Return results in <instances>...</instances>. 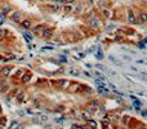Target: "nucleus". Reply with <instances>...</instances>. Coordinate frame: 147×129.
I'll list each match as a JSON object with an SVG mask.
<instances>
[{
	"label": "nucleus",
	"instance_id": "f257e3e1",
	"mask_svg": "<svg viewBox=\"0 0 147 129\" xmlns=\"http://www.w3.org/2000/svg\"><path fill=\"white\" fill-rule=\"evenodd\" d=\"M9 17H10V21L16 22V23H21L25 20V13L22 11H12Z\"/></svg>",
	"mask_w": 147,
	"mask_h": 129
},
{
	"label": "nucleus",
	"instance_id": "f03ea898",
	"mask_svg": "<svg viewBox=\"0 0 147 129\" xmlns=\"http://www.w3.org/2000/svg\"><path fill=\"white\" fill-rule=\"evenodd\" d=\"M44 29H45L44 25H36L34 27H31L30 31L32 32L35 36H40V38H41V36H43V32H44Z\"/></svg>",
	"mask_w": 147,
	"mask_h": 129
},
{
	"label": "nucleus",
	"instance_id": "7ed1b4c3",
	"mask_svg": "<svg viewBox=\"0 0 147 129\" xmlns=\"http://www.w3.org/2000/svg\"><path fill=\"white\" fill-rule=\"evenodd\" d=\"M89 27H90V29H99V27L101 26H102V22H101V20H99V18L98 17H92L90 18V20H89Z\"/></svg>",
	"mask_w": 147,
	"mask_h": 129
},
{
	"label": "nucleus",
	"instance_id": "20e7f679",
	"mask_svg": "<svg viewBox=\"0 0 147 129\" xmlns=\"http://www.w3.org/2000/svg\"><path fill=\"white\" fill-rule=\"evenodd\" d=\"M84 88H85V86L81 85V84H79V83L71 81L70 85L67 86V90H68V92H81V89H84Z\"/></svg>",
	"mask_w": 147,
	"mask_h": 129
},
{
	"label": "nucleus",
	"instance_id": "39448f33",
	"mask_svg": "<svg viewBox=\"0 0 147 129\" xmlns=\"http://www.w3.org/2000/svg\"><path fill=\"white\" fill-rule=\"evenodd\" d=\"M26 98H27V93L25 90H20L18 93L16 94V97H14V99L17 101L18 103H23V102H26Z\"/></svg>",
	"mask_w": 147,
	"mask_h": 129
},
{
	"label": "nucleus",
	"instance_id": "423d86ee",
	"mask_svg": "<svg viewBox=\"0 0 147 129\" xmlns=\"http://www.w3.org/2000/svg\"><path fill=\"white\" fill-rule=\"evenodd\" d=\"M70 83L71 81H68V80H66V79H58V80H56V86L57 88H59V89H66L68 85H70Z\"/></svg>",
	"mask_w": 147,
	"mask_h": 129
},
{
	"label": "nucleus",
	"instance_id": "0eeeda50",
	"mask_svg": "<svg viewBox=\"0 0 147 129\" xmlns=\"http://www.w3.org/2000/svg\"><path fill=\"white\" fill-rule=\"evenodd\" d=\"M53 34H54V30H53V29L45 27V29H44V32H43V36H41V38L45 39V40H49V39L53 38Z\"/></svg>",
	"mask_w": 147,
	"mask_h": 129
},
{
	"label": "nucleus",
	"instance_id": "6e6552de",
	"mask_svg": "<svg viewBox=\"0 0 147 129\" xmlns=\"http://www.w3.org/2000/svg\"><path fill=\"white\" fill-rule=\"evenodd\" d=\"M20 26L23 30H30L31 27H32V22H31V20H29V18H25V20L20 23Z\"/></svg>",
	"mask_w": 147,
	"mask_h": 129
},
{
	"label": "nucleus",
	"instance_id": "1a4fd4ad",
	"mask_svg": "<svg viewBox=\"0 0 147 129\" xmlns=\"http://www.w3.org/2000/svg\"><path fill=\"white\" fill-rule=\"evenodd\" d=\"M31 77H32V74H31V72H29V71H26L25 74H23V76H22L21 77V83H22V84H29V83H30V80H31Z\"/></svg>",
	"mask_w": 147,
	"mask_h": 129
},
{
	"label": "nucleus",
	"instance_id": "9d476101",
	"mask_svg": "<svg viewBox=\"0 0 147 129\" xmlns=\"http://www.w3.org/2000/svg\"><path fill=\"white\" fill-rule=\"evenodd\" d=\"M23 38H25V40L27 41V43L30 44L31 41H32V39H34V34H32V32H30V30H25Z\"/></svg>",
	"mask_w": 147,
	"mask_h": 129
},
{
	"label": "nucleus",
	"instance_id": "9b49d317",
	"mask_svg": "<svg viewBox=\"0 0 147 129\" xmlns=\"http://www.w3.org/2000/svg\"><path fill=\"white\" fill-rule=\"evenodd\" d=\"M12 11H13V8L9 5V4H4V5L1 7V13H3V14H5V16H9Z\"/></svg>",
	"mask_w": 147,
	"mask_h": 129
},
{
	"label": "nucleus",
	"instance_id": "f8f14e48",
	"mask_svg": "<svg viewBox=\"0 0 147 129\" xmlns=\"http://www.w3.org/2000/svg\"><path fill=\"white\" fill-rule=\"evenodd\" d=\"M10 72H12V67H9V66H5V67H3L1 70H0V75L5 77V76H8V75H9V74H10Z\"/></svg>",
	"mask_w": 147,
	"mask_h": 129
},
{
	"label": "nucleus",
	"instance_id": "ddd939ff",
	"mask_svg": "<svg viewBox=\"0 0 147 129\" xmlns=\"http://www.w3.org/2000/svg\"><path fill=\"white\" fill-rule=\"evenodd\" d=\"M72 12L75 13V14H80V13L84 12V5H83V4H77V5L74 7V11Z\"/></svg>",
	"mask_w": 147,
	"mask_h": 129
},
{
	"label": "nucleus",
	"instance_id": "4468645a",
	"mask_svg": "<svg viewBox=\"0 0 147 129\" xmlns=\"http://www.w3.org/2000/svg\"><path fill=\"white\" fill-rule=\"evenodd\" d=\"M138 22H139V23H146V22H147V13L146 12H141L139 13Z\"/></svg>",
	"mask_w": 147,
	"mask_h": 129
},
{
	"label": "nucleus",
	"instance_id": "2eb2a0df",
	"mask_svg": "<svg viewBox=\"0 0 147 129\" xmlns=\"http://www.w3.org/2000/svg\"><path fill=\"white\" fill-rule=\"evenodd\" d=\"M101 14L105 18H111V11L108 8H103V9H101Z\"/></svg>",
	"mask_w": 147,
	"mask_h": 129
},
{
	"label": "nucleus",
	"instance_id": "dca6fc26",
	"mask_svg": "<svg viewBox=\"0 0 147 129\" xmlns=\"http://www.w3.org/2000/svg\"><path fill=\"white\" fill-rule=\"evenodd\" d=\"M25 72H26V68H18V70L16 71V74H14V79H21Z\"/></svg>",
	"mask_w": 147,
	"mask_h": 129
},
{
	"label": "nucleus",
	"instance_id": "f3484780",
	"mask_svg": "<svg viewBox=\"0 0 147 129\" xmlns=\"http://www.w3.org/2000/svg\"><path fill=\"white\" fill-rule=\"evenodd\" d=\"M98 93H99V94H108L110 90H108L105 85H98Z\"/></svg>",
	"mask_w": 147,
	"mask_h": 129
},
{
	"label": "nucleus",
	"instance_id": "a211bd4d",
	"mask_svg": "<svg viewBox=\"0 0 147 129\" xmlns=\"http://www.w3.org/2000/svg\"><path fill=\"white\" fill-rule=\"evenodd\" d=\"M136 18H137V17H136V14H134L133 12H129V13H128V21H129L130 23H136V22H137Z\"/></svg>",
	"mask_w": 147,
	"mask_h": 129
},
{
	"label": "nucleus",
	"instance_id": "6ab92c4d",
	"mask_svg": "<svg viewBox=\"0 0 147 129\" xmlns=\"http://www.w3.org/2000/svg\"><path fill=\"white\" fill-rule=\"evenodd\" d=\"M63 11H65L66 14H68V13H71L74 11V7L70 5V4H65V7H63Z\"/></svg>",
	"mask_w": 147,
	"mask_h": 129
},
{
	"label": "nucleus",
	"instance_id": "aec40b11",
	"mask_svg": "<svg viewBox=\"0 0 147 129\" xmlns=\"http://www.w3.org/2000/svg\"><path fill=\"white\" fill-rule=\"evenodd\" d=\"M86 123H88V127L92 128V129H97V123H95L94 120H90V119H88L86 120Z\"/></svg>",
	"mask_w": 147,
	"mask_h": 129
},
{
	"label": "nucleus",
	"instance_id": "412c9836",
	"mask_svg": "<svg viewBox=\"0 0 147 129\" xmlns=\"http://www.w3.org/2000/svg\"><path fill=\"white\" fill-rule=\"evenodd\" d=\"M0 92H1L3 94H7L8 92H9V85H8V84L1 85V86H0Z\"/></svg>",
	"mask_w": 147,
	"mask_h": 129
},
{
	"label": "nucleus",
	"instance_id": "4be33fe9",
	"mask_svg": "<svg viewBox=\"0 0 147 129\" xmlns=\"http://www.w3.org/2000/svg\"><path fill=\"white\" fill-rule=\"evenodd\" d=\"M39 118H40V123H47L49 120V116H48V115H45V114H40Z\"/></svg>",
	"mask_w": 147,
	"mask_h": 129
},
{
	"label": "nucleus",
	"instance_id": "5701e85b",
	"mask_svg": "<svg viewBox=\"0 0 147 129\" xmlns=\"http://www.w3.org/2000/svg\"><path fill=\"white\" fill-rule=\"evenodd\" d=\"M20 90H21V89L18 88V86H17V88H12V89H10V93H9V96H10V97H16V94H17Z\"/></svg>",
	"mask_w": 147,
	"mask_h": 129
},
{
	"label": "nucleus",
	"instance_id": "b1692460",
	"mask_svg": "<svg viewBox=\"0 0 147 129\" xmlns=\"http://www.w3.org/2000/svg\"><path fill=\"white\" fill-rule=\"evenodd\" d=\"M32 105H34V107H40V106H41L40 99L39 98H34L32 99Z\"/></svg>",
	"mask_w": 147,
	"mask_h": 129
},
{
	"label": "nucleus",
	"instance_id": "393cba45",
	"mask_svg": "<svg viewBox=\"0 0 147 129\" xmlns=\"http://www.w3.org/2000/svg\"><path fill=\"white\" fill-rule=\"evenodd\" d=\"M68 74H70V75H72V76H77L80 72L77 71L76 68H71V70H68Z\"/></svg>",
	"mask_w": 147,
	"mask_h": 129
},
{
	"label": "nucleus",
	"instance_id": "a878e982",
	"mask_svg": "<svg viewBox=\"0 0 147 129\" xmlns=\"http://www.w3.org/2000/svg\"><path fill=\"white\" fill-rule=\"evenodd\" d=\"M5 125H7V118L1 116L0 118V127H5Z\"/></svg>",
	"mask_w": 147,
	"mask_h": 129
},
{
	"label": "nucleus",
	"instance_id": "bb28decb",
	"mask_svg": "<svg viewBox=\"0 0 147 129\" xmlns=\"http://www.w3.org/2000/svg\"><path fill=\"white\" fill-rule=\"evenodd\" d=\"M86 112H88L89 115H93L95 112V107H93V106H89L88 108H86Z\"/></svg>",
	"mask_w": 147,
	"mask_h": 129
},
{
	"label": "nucleus",
	"instance_id": "cd10ccee",
	"mask_svg": "<svg viewBox=\"0 0 147 129\" xmlns=\"http://www.w3.org/2000/svg\"><path fill=\"white\" fill-rule=\"evenodd\" d=\"M89 106H93V107H95V108H97L98 106H99V102H98V99H93V101H92V102H90V105H89Z\"/></svg>",
	"mask_w": 147,
	"mask_h": 129
},
{
	"label": "nucleus",
	"instance_id": "c85d7f7f",
	"mask_svg": "<svg viewBox=\"0 0 147 129\" xmlns=\"http://www.w3.org/2000/svg\"><path fill=\"white\" fill-rule=\"evenodd\" d=\"M98 7H101V9H103L105 5H106V0H98Z\"/></svg>",
	"mask_w": 147,
	"mask_h": 129
},
{
	"label": "nucleus",
	"instance_id": "c756f323",
	"mask_svg": "<svg viewBox=\"0 0 147 129\" xmlns=\"http://www.w3.org/2000/svg\"><path fill=\"white\" fill-rule=\"evenodd\" d=\"M102 125H103L105 128H107V127L110 125V121H108V119H107V118H105L103 120H102Z\"/></svg>",
	"mask_w": 147,
	"mask_h": 129
},
{
	"label": "nucleus",
	"instance_id": "7c9ffc66",
	"mask_svg": "<svg viewBox=\"0 0 147 129\" xmlns=\"http://www.w3.org/2000/svg\"><path fill=\"white\" fill-rule=\"evenodd\" d=\"M62 110H65V106H57L54 108V112H62Z\"/></svg>",
	"mask_w": 147,
	"mask_h": 129
},
{
	"label": "nucleus",
	"instance_id": "2f4dec72",
	"mask_svg": "<svg viewBox=\"0 0 147 129\" xmlns=\"http://www.w3.org/2000/svg\"><path fill=\"white\" fill-rule=\"evenodd\" d=\"M7 35V31L5 29H3V27H0V38H4V36Z\"/></svg>",
	"mask_w": 147,
	"mask_h": 129
},
{
	"label": "nucleus",
	"instance_id": "473e14b6",
	"mask_svg": "<svg viewBox=\"0 0 147 129\" xmlns=\"http://www.w3.org/2000/svg\"><path fill=\"white\" fill-rule=\"evenodd\" d=\"M54 121H56L57 124H61V123H63V121H65V116H61V118H57V119H56V120H54Z\"/></svg>",
	"mask_w": 147,
	"mask_h": 129
},
{
	"label": "nucleus",
	"instance_id": "72a5a7b5",
	"mask_svg": "<svg viewBox=\"0 0 147 129\" xmlns=\"http://www.w3.org/2000/svg\"><path fill=\"white\" fill-rule=\"evenodd\" d=\"M17 114H18V116H22V118H23V116H26V111H23V110H18V111H17Z\"/></svg>",
	"mask_w": 147,
	"mask_h": 129
},
{
	"label": "nucleus",
	"instance_id": "f704fd0d",
	"mask_svg": "<svg viewBox=\"0 0 147 129\" xmlns=\"http://www.w3.org/2000/svg\"><path fill=\"white\" fill-rule=\"evenodd\" d=\"M14 129H25V124H22V123H18L17 125L14 127Z\"/></svg>",
	"mask_w": 147,
	"mask_h": 129
},
{
	"label": "nucleus",
	"instance_id": "c9c22d12",
	"mask_svg": "<svg viewBox=\"0 0 147 129\" xmlns=\"http://www.w3.org/2000/svg\"><path fill=\"white\" fill-rule=\"evenodd\" d=\"M95 57H97L98 59H102V58H103V54H102V52H99V50H98V52L95 53Z\"/></svg>",
	"mask_w": 147,
	"mask_h": 129
},
{
	"label": "nucleus",
	"instance_id": "e433bc0d",
	"mask_svg": "<svg viewBox=\"0 0 147 129\" xmlns=\"http://www.w3.org/2000/svg\"><path fill=\"white\" fill-rule=\"evenodd\" d=\"M59 59H61V62L67 63V57H65V56H61V57H59Z\"/></svg>",
	"mask_w": 147,
	"mask_h": 129
},
{
	"label": "nucleus",
	"instance_id": "4c0bfd02",
	"mask_svg": "<svg viewBox=\"0 0 147 129\" xmlns=\"http://www.w3.org/2000/svg\"><path fill=\"white\" fill-rule=\"evenodd\" d=\"M57 4H66L67 3V0H54Z\"/></svg>",
	"mask_w": 147,
	"mask_h": 129
},
{
	"label": "nucleus",
	"instance_id": "58836bf2",
	"mask_svg": "<svg viewBox=\"0 0 147 129\" xmlns=\"http://www.w3.org/2000/svg\"><path fill=\"white\" fill-rule=\"evenodd\" d=\"M97 68H101L102 71H106V70H107V68L105 67V66H102V64H97Z\"/></svg>",
	"mask_w": 147,
	"mask_h": 129
},
{
	"label": "nucleus",
	"instance_id": "ea45409f",
	"mask_svg": "<svg viewBox=\"0 0 147 129\" xmlns=\"http://www.w3.org/2000/svg\"><path fill=\"white\" fill-rule=\"evenodd\" d=\"M26 114H27V115H32V116L35 115V112L32 111V110H26Z\"/></svg>",
	"mask_w": 147,
	"mask_h": 129
},
{
	"label": "nucleus",
	"instance_id": "a19ab883",
	"mask_svg": "<svg viewBox=\"0 0 147 129\" xmlns=\"http://www.w3.org/2000/svg\"><path fill=\"white\" fill-rule=\"evenodd\" d=\"M129 119H130V118L128 116V115H125V116L123 118V121H124V123H128V120H129Z\"/></svg>",
	"mask_w": 147,
	"mask_h": 129
},
{
	"label": "nucleus",
	"instance_id": "79ce46f5",
	"mask_svg": "<svg viewBox=\"0 0 147 129\" xmlns=\"http://www.w3.org/2000/svg\"><path fill=\"white\" fill-rule=\"evenodd\" d=\"M141 77L142 79H146V81H147V74H141Z\"/></svg>",
	"mask_w": 147,
	"mask_h": 129
},
{
	"label": "nucleus",
	"instance_id": "37998d69",
	"mask_svg": "<svg viewBox=\"0 0 147 129\" xmlns=\"http://www.w3.org/2000/svg\"><path fill=\"white\" fill-rule=\"evenodd\" d=\"M44 129H52V127H50V125H45Z\"/></svg>",
	"mask_w": 147,
	"mask_h": 129
},
{
	"label": "nucleus",
	"instance_id": "c03bdc74",
	"mask_svg": "<svg viewBox=\"0 0 147 129\" xmlns=\"http://www.w3.org/2000/svg\"><path fill=\"white\" fill-rule=\"evenodd\" d=\"M1 111H3V107H1V105H0V114H1Z\"/></svg>",
	"mask_w": 147,
	"mask_h": 129
},
{
	"label": "nucleus",
	"instance_id": "a18cd8bd",
	"mask_svg": "<svg viewBox=\"0 0 147 129\" xmlns=\"http://www.w3.org/2000/svg\"><path fill=\"white\" fill-rule=\"evenodd\" d=\"M88 1H89V3H93V1H94V0H88Z\"/></svg>",
	"mask_w": 147,
	"mask_h": 129
},
{
	"label": "nucleus",
	"instance_id": "49530a36",
	"mask_svg": "<svg viewBox=\"0 0 147 129\" xmlns=\"http://www.w3.org/2000/svg\"><path fill=\"white\" fill-rule=\"evenodd\" d=\"M59 129H63V128H59Z\"/></svg>",
	"mask_w": 147,
	"mask_h": 129
},
{
	"label": "nucleus",
	"instance_id": "de8ad7c7",
	"mask_svg": "<svg viewBox=\"0 0 147 129\" xmlns=\"http://www.w3.org/2000/svg\"><path fill=\"white\" fill-rule=\"evenodd\" d=\"M71 1H72V0H71Z\"/></svg>",
	"mask_w": 147,
	"mask_h": 129
}]
</instances>
